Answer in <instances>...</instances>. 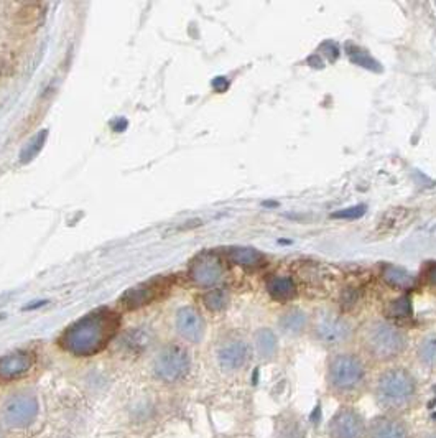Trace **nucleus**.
I'll list each match as a JSON object with an SVG mask.
<instances>
[{
	"instance_id": "nucleus-1",
	"label": "nucleus",
	"mask_w": 436,
	"mask_h": 438,
	"mask_svg": "<svg viewBox=\"0 0 436 438\" xmlns=\"http://www.w3.org/2000/svg\"><path fill=\"white\" fill-rule=\"evenodd\" d=\"M119 325L121 317L116 312L111 308H97L66 328L60 344L74 356H92L109 344Z\"/></svg>"
},
{
	"instance_id": "nucleus-2",
	"label": "nucleus",
	"mask_w": 436,
	"mask_h": 438,
	"mask_svg": "<svg viewBox=\"0 0 436 438\" xmlns=\"http://www.w3.org/2000/svg\"><path fill=\"white\" fill-rule=\"evenodd\" d=\"M374 399L387 415L400 417L417 405V379L410 371L403 368L384 371L374 384Z\"/></svg>"
},
{
	"instance_id": "nucleus-3",
	"label": "nucleus",
	"mask_w": 436,
	"mask_h": 438,
	"mask_svg": "<svg viewBox=\"0 0 436 438\" xmlns=\"http://www.w3.org/2000/svg\"><path fill=\"white\" fill-rule=\"evenodd\" d=\"M328 389L341 399H357L367 386V368L361 356L337 353L328 363Z\"/></svg>"
},
{
	"instance_id": "nucleus-4",
	"label": "nucleus",
	"mask_w": 436,
	"mask_h": 438,
	"mask_svg": "<svg viewBox=\"0 0 436 438\" xmlns=\"http://www.w3.org/2000/svg\"><path fill=\"white\" fill-rule=\"evenodd\" d=\"M361 344L374 361L389 363L397 359L407 348V336L395 325L376 320L369 322L361 331Z\"/></svg>"
},
{
	"instance_id": "nucleus-5",
	"label": "nucleus",
	"mask_w": 436,
	"mask_h": 438,
	"mask_svg": "<svg viewBox=\"0 0 436 438\" xmlns=\"http://www.w3.org/2000/svg\"><path fill=\"white\" fill-rule=\"evenodd\" d=\"M311 333L313 338L321 346L336 349L351 341L352 327L340 313L332 312V310H321L313 318Z\"/></svg>"
},
{
	"instance_id": "nucleus-6",
	"label": "nucleus",
	"mask_w": 436,
	"mask_h": 438,
	"mask_svg": "<svg viewBox=\"0 0 436 438\" xmlns=\"http://www.w3.org/2000/svg\"><path fill=\"white\" fill-rule=\"evenodd\" d=\"M191 359L188 351L178 344L165 346L155 359V374L165 383H178L189 373Z\"/></svg>"
},
{
	"instance_id": "nucleus-7",
	"label": "nucleus",
	"mask_w": 436,
	"mask_h": 438,
	"mask_svg": "<svg viewBox=\"0 0 436 438\" xmlns=\"http://www.w3.org/2000/svg\"><path fill=\"white\" fill-rule=\"evenodd\" d=\"M38 400L32 394H15L5 402L0 417L5 425L12 429H25L38 417Z\"/></svg>"
},
{
	"instance_id": "nucleus-8",
	"label": "nucleus",
	"mask_w": 436,
	"mask_h": 438,
	"mask_svg": "<svg viewBox=\"0 0 436 438\" xmlns=\"http://www.w3.org/2000/svg\"><path fill=\"white\" fill-rule=\"evenodd\" d=\"M330 438H367V424L354 407H341L330 422Z\"/></svg>"
},
{
	"instance_id": "nucleus-9",
	"label": "nucleus",
	"mask_w": 436,
	"mask_h": 438,
	"mask_svg": "<svg viewBox=\"0 0 436 438\" xmlns=\"http://www.w3.org/2000/svg\"><path fill=\"white\" fill-rule=\"evenodd\" d=\"M170 287H172V280L168 277L148 280V282L145 283L137 285V287L127 290V292L122 295L121 302L125 308H129V310L145 307V305L152 303L155 298L162 297V295L165 293Z\"/></svg>"
},
{
	"instance_id": "nucleus-10",
	"label": "nucleus",
	"mask_w": 436,
	"mask_h": 438,
	"mask_svg": "<svg viewBox=\"0 0 436 438\" xmlns=\"http://www.w3.org/2000/svg\"><path fill=\"white\" fill-rule=\"evenodd\" d=\"M224 267L223 262L219 261L214 254H203L189 267V279L193 280L194 285L203 288H211L223 279Z\"/></svg>"
},
{
	"instance_id": "nucleus-11",
	"label": "nucleus",
	"mask_w": 436,
	"mask_h": 438,
	"mask_svg": "<svg viewBox=\"0 0 436 438\" xmlns=\"http://www.w3.org/2000/svg\"><path fill=\"white\" fill-rule=\"evenodd\" d=\"M249 344L244 339H229L218 351V363L225 373H235L247 364Z\"/></svg>"
},
{
	"instance_id": "nucleus-12",
	"label": "nucleus",
	"mask_w": 436,
	"mask_h": 438,
	"mask_svg": "<svg viewBox=\"0 0 436 438\" xmlns=\"http://www.w3.org/2000/svg\"><path fill=\"white\" fill-rule=\"evenodd\" d=\"M177 331L189 343H199L206 333V323L203 315L193 307H183L177 313Z\"/></svg>"
},
{
	"instance_id": "nucleus-13",
	"label": "nucleus",
	"mask_w": 436,
	"mask_h": 438,
	"mask_svg": "<svg viewBox=\"0 0 436 438\" xmlns=\"http://www.w3.org/2000/svg\"><path fill=\"white\" fill-rule=\"evenodd\" d=\"M33 354L28 351H15L0 358V379L13 381L28 374L33 368Z\"/></svg>"
},
{
	"instance_id": "nucleus-14",
	"label": "nucleus",
	"mask_w": 436,
	"mask_h": 438,
	"mask_svg": "<svg viewBox=\"0 0 436 438\" xmlns=\"http://www.w3.org/2000/svg\"><path fill=\"white\" fill-rule=\"evenodd\" d=\"M367 438H410V430L398 417L386 414L367 425Z\"/></svg>"
},
{
	"instance_id": "nucleus-15",
	"label": "nucleus",
	"mask_w": 436,
	"mask_h": 438,
	"mask_svg": "<svg viewBox=\"0 0 436 438\" xmlns=\"http://www.w3.org/2000/svg\"><path fill=\"white\" fill-rule=\"evenodd\" d=\"M280 331L286 336H300L305 333V330L310 327V317L300 308L286 310L285 313L280 315L279 322Z\"/></svg>"
},
{
	"instance_id": "nucleus-16",
	"label": "nucleus",
	"mask_w": 436,
	"mask_h": 438,
	"mask_svg": "<svg viewBox=\"0 0 436 438\" xmlns=\"http://www.w3.org/2000/svg\"><path fill=\"white\" fill-rule=\"evenodd\" d=\"M254 348L260 359H272L279 353V338L270 328H259L254 335Z\"/></svg>"
},
{
	"instance_id": "nucleus-17",
	"label": "nucleus",
	"mask_w": 436,
	"mask_h": 438,
	"mask_svg": "<svg viewBox=\"0 0 436 438\" xmlns=\"http://www.w3.org/2000/svg\"><path fill=\"white\" fill-rule=\"evenodd\" d=\"M267 292L276 302H285L295 297L296 285L294 279L286 277V275H274L267 280Z\"/></svg>"
},
{
	"instance_id": "nucleus-18",
	"label": "nucleus",
	"mask_w": 436,
	"mask_h": 438,
	"mask_svg": "<svg viewBox=\"0 0 436 438\" xmlns=\"http://www.w3.org/2000/svg\"><path fill=\"white\" fill-rule=\"evenodd\" d=\"M228 259L230 262H234L235 266L247 269L260 267L264 264L262 252L252 247H230L228 251Z\"/></svg>"
},
{
	"instance_id": "nucleus-19",
	"label": "nucleus",
	"mask_w": 436,
	"mask_h": 438,
	"mask_svg": "<svg viewBox=\"0 0 436 438\" xmlns=\"http://www.w3.org/2000/svg\"><path fill=\"white\" fill-rule=\"evenodd\" d=\"M382 277L389 285H392V287L395 288L408 290V288H413L415 283H417L415 275L412 272L405 271L403 267H397V266H387L386 269H384Z\"/></svg>"
},
{
	"instance_id": "nucleus-20",
	"label": "nucleus",
	"mask_w": 436,
	"mask_h": 438,
	"mask_svg": "<svg viewBox=\"0 0 436 438\" xmlns=\"http://www.w3.org/2000/svg\"><path fill=\"white\" fill-rule=\"evenodd\" d=\"M417 356L423 366H428V368L436 366V336H427L420 341Z\"/></svg>"
},
{
	"instance_id": "nucleus-21",
	"label": "nucleus",
	"mask_w": 436,
	"mask_h": 438,
	"mask_svg": "<svg viewBox=\"0 0 436 438\" xmlns=\"http://www.w3.org/2000/svg\"><path fill=\"white\" fill-rule=\"evenodd\" d=\"M347 55L354 64L364 66V68L372 69V71H381V66H379L377 61L374 60L372 56L366 52V50L352 47L351 45V47H347Z\"/></svg>"
},
{
	"instance_id": "nucleus-22",
	"label": "nucleus",
	"mask_w": 436,
	"mask_h": 438,
	"mask_svg": "<svg viewBox=\"0 0 436 438\" xmlns=\"http://www.w3.org/2000/svg\"><path fill=\"white\" fill-rule=\"evenodd\" d=\"M46 135H48V132L42 130V132H40V134L35 135L33 139L30 140L27 145H25V149L22 150V154H20V160H22L23 164H27V162L33 160L35 157L40 154V150H42L43 145H45Z\"/></svg>"
},
{
	"instance_id": "nucleus-23",
	"label": "nucleus",
	"mask_w": 436,
	"mask_h": 438,
	"mask_svg": "<svg viewBox=\"0 0 436 438\" xmlns=\"http://www.w3.org/2000/svg\"><path fill=\"white\" fill-rule=\"evenodd\" d=\"M229 302V295L225 290H211V292L204 295V305L211 310V312H220V310H224L228 307Z\"/></svg>"
},
{
	"instance_id": "nucleus-24",
	"label": "nucleus",
	"mask_w": 436,
	"mask_h": 438,
	"mask_svg": "<svg viewBox=\"0 0 436 438\" xmlns=\"http://www.w3.org/2000/svg\"><path fill=\"white\" fill-rule=\"evenodd\" d=\"M389 312H391L392 317H408L410 312H412V305H410L408 297H400L397 300H393L389 307Z\"/></svg>"
},
{
	"instance_id": "nucleus-25",
	"label": "nucleus",
	"mask_w": 436,
	"mask_h": 438,
	"mask_svg": "<svg viewBox=\"0 0 436 438\" xmlns=\"http://www.w3.org/2000/svg\"><path fill=\"white\" fill-rule=\"evenodd\" d=\"M366 205H356V206H351V208H346V210H341L332 215V218L336 219H357L364 216V213H366Z\"/></svg>"
},
{
	"instance_id": "nucleus-26",
	"label": "nucleus",
	"mask_w": 436,
	"mask_h": 438,
	"mask_svg": "<svg viewBox=\"0 0 436 438\" xmlns=\"http://www.w3.org/2000/svg\"><path fill=\"white\" fill-rule=\"evenodd\" d=\"M213 86H214V89L219 91V93H224V91L229 88V83L224 78H218L213 81Z\"/></svg>"
},
{
	"instance_id": "nucleus-27",
	"label": "nucleus",
	"mask_w": 436,
	"mask_h": 438,
	"mask_svg": "<svg viewBox=\"0 0 436 438\" xmlns=\"http://www.w3.org/2000/svg\"><path fill=\"white\" fill-rule=\"evenodd\" d=\"M428 280H430V283L433 285V287H436V266H433L432 269H430V272H428Z\"/></svg>"
},
{
	"instance_id": "nucleus-28",
	"label": "nucleus",
	"mask_w": 436,
	"mask_h": 438,
	"mask_svg": "<svg viewBox=\"0 0 436 438\" xmlns=\"http://www.w3.org/2000/svg\"><path fill=\"white\" fill-rule=\"evenodd\" d=\"M427 438H436V430H435V432H432V434H430Z\"/></svg>"
}]
</instances>
